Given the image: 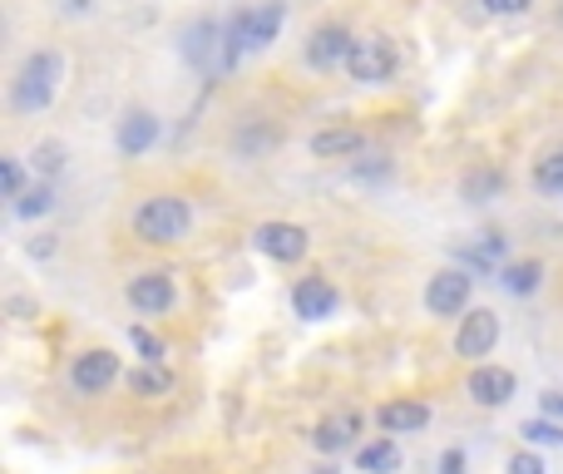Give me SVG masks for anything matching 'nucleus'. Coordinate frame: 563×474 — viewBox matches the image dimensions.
I'll use <instances>...</instances> for the list:
<instances>
[{"instance_id":"1","label":"nucleus","mask_w":563,"mask_h":474,"mask_svg":"<svg viewBox=\"0 0 563 474\" xmlns=\"http://www.w3.org/2000/svg\"><path fill=\"white\" fill-rule=\"evenodd\" d=\"M59 79H65V59H59L55 49L25 55V65L15 69V79H10V104H15V114H40V109H49Z\"/></svg>"},{"instance_id":"2","label":"nucleus","mask_w":563,"mask_h":474,"mask_svg":"<svg viewBox=\"0 0 563 474\" xmlns=\"http://www.w3.org/2000/svg\"><path fill=\"white\" fill-rule=\"evenodd\" d=\"M188 228H194V208L174 194L148 198V203L134 213V238L139 242H184Z\"/></svg>"},{"instance_id":"3","label":"nucleus","mask_w":563,"mask_h":474,"mask_svg":"<svg viewBox=\"0 0 563 474\" xmlns=\"http://www.w3.org/2000/svg\"><path fill=\"white\" fill-rule=\"evenodd\" d=\"M184 55L188 65H198L203 75H228L238 65V45L228 30H218L213 20H198V25L184 30Z\"/></svg>"},{"instance_id":"4","label":"nucleus","mask_w":563,"mask_h":474,"mask_svg":"<svg viewBox=\"0 0 563 474\" xmlns=\"http://www.w3.org/2000/svg\"><path fill=\"white\" fill-rule=\"evenodd\" d=\"M282 20H287V5H282V0H263V5H253V10H238V15L228 20V35H233L238 55H247V49H267L277 40Z\"/></svg>"},{"instance_id":"5","label":"nucleus","mask_w":563,"mask_h":474,"mask_svg":"<svg viewBox=\"0 0 563 474\" xmlns=\"http://www.w3.org/2000/svg\"><path fill=\"white\" fill-rule=\"evenodd\" d=\"M396 45H390L386 35H361L356 40V49H351V59H346V69H351V79L356 85H386L390 75H396Z\"/></svg>"},{"instance_id":"6","label":"nucleus","mask_w":563,"mask_h":474,"mask_svg":"<svg viewBox=\"0 0 563 474\" xmlns=\"http://www.w3.org/2000/svg\"><path fill=\"white\" fill-rule=\"evenodd\" d=\"M495 341H499V317L495 311H465L460 317V331H455V356H465V361H475V356H489L495 351Z\"/></svg>"},{"instance_id":"7","label":"nucleus","mask_w":563,"mask_h":474,"mask_svg":"<svg viewBox=\"0 0 563 474\" xmlns=\"http://www.w3.org/2000/svg\"><path fill=\"white\" fill-rule=\"evenodd\" d=\"M129 301H134V311H144V317H164V311H174L178 287L168 272H139V277L129 282Z\"/></svg>"},{"instance_id":"8","label":"nucleus","mask_w":563,"mask_h":474,"mask_svg":"<svg viewBox=\"0 0 563 474\" xmlns=\"http://www.w3.org/2000/svg\"><path fill=\"white\" fill-rule=\"evenodd\" d=\"M69 381H75L79 396H99V390H109L119 381V356L114 351H85L69 366Z\"/></svg>"},{"instance_id":"9","label":"nucleus","mask_w":563,"mask_h":474,"mask_svg":"<svg viewBox=\"0 0 563 474\" xmlns=\"http://www.w3.org/2000/svg\"><path fill=\"white\" fill-rule=\"evenodd\" d=\"M257 247L273 262H282V267H291V262L307 257L311 238H307V228H297V223H263L257 228Z\"/></svg>"},{"instance_id":"10","label":"nucleus","mask_w":563,"mask_h":474,"mask_svg":"<svg viewBox=\"0 0 563 474\" xmlns=\"http://www.w3.org/2000/svg\"><path fill=\"white\" fill-rule=\"evenodd\" d=\"M515 390H519V381H515V371H505V366H475L470 371V400L485 406V410L509 406Z\"/></svg>"},{"instance_id":"11","label":"nucleus","mask_w":563,"mask_h":474,"mask_svg":"<svg viewBox=\"0 0 563 474\" xmlns=\"http://www.w3.org/2000/svg\"><path fill=\"white\" fill-rule=\"evenodd\" d=\"M426 307L435 317H465L470 307V277L465 272H435L426 287Z\"/></svg>"},{"instance_id":"12","label":"nucleus","mask_w":563,"mask_h":474,"mask_svg":"<svg viewBox=\"0 0 563 474\" xmlns=\"http://www.w3.org/2000/svg\"><path fill=\"white\" fill-rule=\"evenodd\" d=\"M351 49H356V35H351V30H341V25H321V30H311V40H307V65H317V69L346 65Z\"/></svg>"},{"instance_id":"13","label":"nucleus","mask_w":563,"mask_h":474,"mask_svg":"<svg viewBox=\"0 0 563 474\" xmlns=\"http://www.w3.org/2000/svg\"><path fill=\"white\" fill-rule=\"evenodd\" d=\"M361 436V410H341V416H327L317 430H311V445L321 450V455H341V450H351Z\"/></svg>"},{"instance_id":"14","label":"nucleus","mask_w":563,"mask_h":474,"mask_svg":"<svg viewBox=\"0 0 563 474\" xmlns=\"http://www.w3.org/2000/svg\"><path fill=\"white\" fill-rule=\"evenodd\" d=\"M291 307H297V317L321 321L336 311V287H331L327 277H301L297 287H291Z\"/></svg>"},{"instance_id":"15","label":"nucleus","mask_w":563,"mask_h":474,"mask_svg":"<svg viewBox=\"0 0 563 474\" xmlns=\"http://www.w3.org/2000/svg\"><path fill=\"white\" fill-rule=\"evenodd\" d=\"M376 420L386 436H410V430L430 426V406H420V400H390V406L376 410Z\"/></svg>"},{"instance_id":"16","label":"nucleus","mask_w":563,"mask_h":474,"mask_svg":"<svg viewBox=\"0 0 563 474\" xmlns=\"http://www.w3.org/2000/svg\"><path fill=\"white\" fill-rule=\"evenodd\" d=\"M158 144V119L144 114V109H134L129 119H119V148H124L129 158L148 154V148Z\"/></svg>"},{"instance_id":"17","label":"nucleus","mask_w":563,"mask_h":474,"mask_svg":"<svg viewBox=\"0 0 563 474\" xmlns=\"http://www.w3.org/2000/svg\"><path fill=\"white\" fill-rule=\"evenodd\" d=\"M361 148H366V134L361 129H321V134H311V154L317 158H356Z\"/></svg>"},{"instance_id":"18","label":"nucleus","mask_w":563,"mask_h":474,"mask_svg":"<svg viewBox=\"0 0 563 474\" xmlns=\"http://www.w3.org/2000/svg\"><path fill=\"white\" fill-rule=\"evenodd\" d=\"M539 282H544V262H534V257L499 267V287H505L509 297H529V291H539Z\"/></svg>"},{"instance_id":"19","label":"nucleus","mask_w":563,"mask_h":474,"mask_svg":"<svg viewBox=\"0 0 563 474\" xmlns=\"http://www.w3.org/2000/svg\"><path fill=\"white\" fill-rule=\"evenodd\" d=\"M356 465L366 474H396L400 470V450L396 440H371V445L356 450Z\"/></svg>"},{"instance_id":"20","label":"nucleus","mask_w":563,"mask_h":474,"mask_svg":"<svg viewBox=\"0 0 563 474\" xmlns=\"http://www.w3.org/2000/svg\"><path fill=\"white\" fill-rule=\"evenodd\" d=\"M129 386H134L139 396H164V390H174V376L164 371V361H148L144 371H134V376H129Z\"/></svg>"},{"instance_id":"21","label":"nucleus","mask_w":563,"mask_h":474,"mask_svg":"<svg viewBox=\"0 0 563 474\" xmlns=\"http://www.w3.org/2000/svg\"><path fill=\"white\" fill-rule=\"evenodd\" d=\"M534 188L544 198H563V154H549L534 164Z\"/></svg>"},{"instance_id":"22","label":"nucleus","mask_w":563,"mask_h":474,"mask_svg":"<svg viewBox=\"0 0 563 474\" xmlns=\"http://www.w3.org/2000/svg\"><path fill=\"white\" fill-rule=\"evenodd\" d=\"M10 208H15V218H45L49 208H55V194H49V184H35V188H25Z\"/></svg>"},{"instance_id":"23","label":"nucleus","mask_w":563,"mask_h":474,"mask_svg":"<svg viewBox=\"0 0 563 474\" xmlns=\"http://www.w3.org/2000/svg\"><path fill=\"white\" fill-rule=\"evenodd\" d=\"M465 257L475 262L479 272L495 267V262L505 257V238H499V233H479V242H470V247H465Z\"/></svg>"},{"instance_id":"24","label":"nucleus","mask_w":563,"mask_h":474,"mask_svg":"<svg viewBox=\"0 0 563 474\" xmlns=\"http://www.w3.org/2000/svg\"><path fill=\"white\" fill-rule=\"evenodd\" d=\"M505 188V178L499 174H489V168H479V174H470L465 178V194H470V203H489V198Z\"/></svg>"},{"instance_id":"25","label":"nucleus","mask_w":563,"mask_h":474,"mask_svg":"<svg viewBox=\"0 0 563 474\" xmlns=\"http://www.w3.org/2000/svg\"><path fill=\"white\" fill-rule=\"evenodd\" d=\"M525 440H534V445H563V430H559V420H529L525 426Z\"/></svg>"},{"instance_id":"26","label":"nucleus","mask_w":563,"mask_h":474,"mask_svg":"<svg viewBox=\"0 0 563 474\" xmlns=\"http://www.w3.org/2000/svg\"><path fill=\"white\" fill-rule=\"evenodd\" d=\"M129 341H134V351L144 361H164V341H158L148 327H134V331H129Z\"/></svg>"},{"instance_id":"27","label":"nucleus","mask_w":563,"mask_h":474,"mask_svg":"<svg viewBox=\"0 0 563 474\" xmlns=\"http://www.w3.org/2000/svg\"><path fill=\"white\" fill-rule=\"evenodd\" d=\"M35 168H45V174H59V168H65V144H40L35 148Z\"/></svg>"},{"instance_id":"28","label":"nucleus","mask_w":563,"mask_h":474,"mask_svg":"<svg viewBox=\"0 0 563 474\" xmlns=\"http://www.w3.org/2000/svg\"><path fill=\"white\" fill-rule=\"evenodd\" d=\"M479 5H485L489 15H525L534 0H479Z\"/></svg>"},{"instance_id":"29","label":"nucleus","mask_w":563,"mask_h":474,"mask_svg":"<svg viewBox=\"0 0 563 474\" xmlns=\"http://www.w3.org/2000/svg\"><path fill=\"white\" fill-rule=\"evenodd\" d=\"M509 474H544V460L519 450V455H509Z\"/></svg>"},{"instance_id":"30","label":"nucleus","mask_w":563,"mask_h":474,"mask_svg":"<svg viewBox=\"0 0 563 474\" xmlns=\"http://www.w3.org/2000/svg\"><path fill=\"white\" fill-rule=\"evenodd\" d=\"M25 194V174H20L15 158H5V198H20Z\"/></svg>"},{"instance_id":"31","label":"nucleus","mask_w":563,"mask_h":474,"mask_svg":"<svg viewBox=\"0 0 563 474\" xmlns=\"http://www.w3.org/2000/svg\"><path fill=\"white\" fill-rule=\"evenodd\" d=\"M356 174H361V178H386V174H390V164H386L380 154H371V164H356Z\"/></svg>"},{"instance_id":"32","label":"nucleus","mask_w":563,"mask_h":474,"mask_svg":"<svg viewBox=\"0 0 563 474\" xmlns=\"http://www.w3.org/2000/svg\"><path fill=\"white\" fill-rule=\"evenodd\" d=\"M544 416L563 426V390H549V396H544Z\"/></svg>"},{"instance_id":"33","label":"nucleus","mask_w":563,"mask_h":474,"mask_svg":"<svg viewBox=\"0 0 563 474\" xmlns=\"http://www.w3.org/2000/svg\"><path fill=\"white\" fill-rule=\"evenodd\" d=\"M440 474H465V455H460V450H450V455L440 460Z\"/></svg>"},{"instance_id":"34","label":"nucleus","mask_w":563,"mask_h":474,"mask_svg":"<svg viewBox=\"0 0 563 474\" xmlns=\"http://www.w3.org/2000/svg\"><path fill=\"white\" fill-rule=\"evenodd\" d=\"M317 474H341V470H331V465H327V470H317Z\"/></svg>"},{"instance_id":"35","label":"nucleus","mask_w":563,"mask_h":474,"mask_svg":"<svg viewBox=\"0 0 563 474\" xmlns=\"http://www.w3.org/2000/svg\"><path fill=\"white\" fill-rule=\"evenodd\" d=\"M559 25H563V0H559Z\"/></svg>"}]
</instances>
